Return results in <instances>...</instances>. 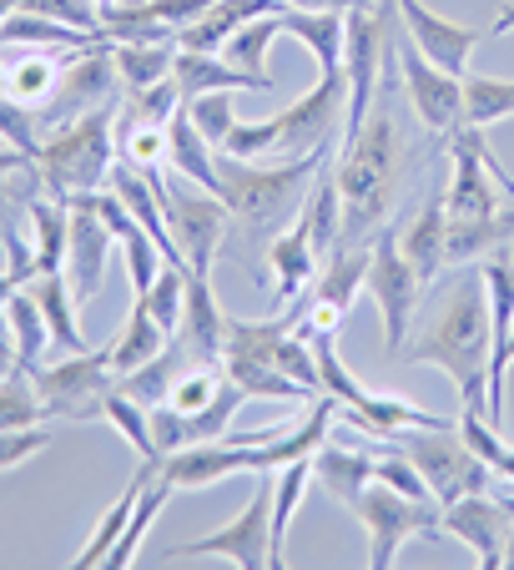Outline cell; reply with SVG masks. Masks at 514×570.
<instances>
[{
  "label": "cell",
  "mask_w": 514,
  "mask_h": 570,
  "mask_svg": "<svg viewBox=\"0 0 514 570\" xmlns=\"http://www.w3.org/2000/svg\"><path fill=\"white\" fill-rule=\"evenodd\" d=\"M192 358L202 364H217L223 358V338H227V313L212 293V278L207 273H187V303H182V328H177Z\"/></svg>",
  "instance_id": "obj_21"
},
{
  "label": "cell",
  "mask_w": 514,
  "mask_h": 570,
  "mask_svg": "<svg viewBox=\"0 0 514 570\" xmlns=\"http://www.w3.org/2000/svg\"><path fill=\"white\" fill-rule=\"evenodd\" d=\"M404 364H434L454 389L464 410L490 420V298H484V268L464 263L454 283H444L424 328L404 338Z\"/></svg>",
  "instance_id": "obj_2"
},
{
  "label": "cell",
  "mask_w": 514,
  "mask_h": 570,
  "mask_svg": "<svg viewBox=\"0 0 514 570\" xmlns=\"http://www.w3.org/2000/svg\"><path fill=\"white\" fill-rule=\"evenodd\" d=\"M182 87H177V76H161L157 87H141V91H127V117L137 121H161L167 127L177 111H182Z\"/></svg>",
  "instance_id": "obj_48"
},
{
  "label": "cell",
  "mask_w": 514,
  "mask_h": 570,
  "mask_svg": "<svg viewBox=\"0 0 514 570\" xmlns=\"http://www.w3.org/2000/svg\"><path fill=\"white\" fill-rule=\"evenodd\" d=\"M161 157H167V127L161 121H137V117L117 121V161H127L137 173H157Z\"/></svg>",
  "instance_id": "obj_43"
},
{
  "label": "cell",
  "mask_w": 514,
  "mask_h": 570,
  "mask_svg": "<svg viewBox=\"0 0 514 570\" xmlns=\"http://www.w3.org/2000/svg\"><path fill=\"white\" fill-rule=\"evenodd\" d=\"M510 364H514V328H510Z\"/></svg>",
  "instance_id": "obj_59"
},
{
  "label": "cell",
  "mask_w": 514,
  "mask_h": 570,
  "mask_svg": "<svg viewBox=\"0 0 514 570\" xmlns=\"http://www.w3.org/2000/svg\"><path fill=\"white\" fill-rule=\"evenodd\" d=\"M0 91H6V56H0Z\"/></svg>",
  "instance_id": "obj_58"
},
{
  "label": "cell",
  "mask_w": 514,
  "mask_h": 570,
  "mask_svg": "<svg viewBox=\"0 0 514 570\" xmlns=\"http://www.w3.org/2000/svg\"><path fill=\"white\" fill-rule=\"evenodd\" d=\"M313 480H318L333 500L354 505L368 484H374V460H368L364 450H354V444H328L323 440L318 450H313Z\"/></svg>",
  "instance_id": "obj_29"
},
{
  "label": "cell",
  "mask_w": 514,
  "mask_h": 570,
  "mask_svg": "<svg viewBox=\"0 0 514 570\" xmlns=\"http://www.w3.org/2000/svg\"><path fill=\"white\" fill-rule=\"evenodd\" d=\"M278 36H283V21H278V11H273V16H257V21H247L243 31H237L233 41L223 46V51H227V61L243 66V71L268 76V51H273V41H278Z\"/></svg>",
  "instance_id": "obj_44"
},
{
  "label": "cell",
  "mask_w": 514,
  "mask_h": 570,
  "mask_svg": "<svg viewBox=\"0 0 514 570\" xmlns=\"http://www.w3.org/2000/svg\"><path fill=\"white\" fill-rule=\"evenodd\" d=\"M167 344H171V334H161V323L147 313V303L131 298L127 323H121V334L111 338V368H117V374H131V368H141L147 358H157Z\"/></svg>",
  "instance_id": "obj_36"
},
{
  "label": "cell",
  "mask_w": 514,
  "mask_h": 570,
  "mask_svg": "<svg viewBox=\"0 0 514 570\" xmlns=\"http://www.w3.org/2000/svg\"><path fill=\"white\" fill-rule=\"evenodd\" d=\"M338 414H343V410H338V399L323 394L298 424H288V430L278 434V440L253 444V474H263V470H283V464H293V460H308V454L318 450L323 440H328V424L338 420Z\"/></svg>",
  "instance_id": "obj_22"
},
{
  "label": "cell",
  "mask_w": 514,
  "mask_h": 570,
  "mask_svg": "<svg viewBox=\"0 0 514 570\" xmlns=\"http://www.w3.org/2000/svg\"><path fill=\"white\" fill-rule=\"evenodd\" d=\"M36 161L46 173V193L61 197V203L101 193L111 167H117V117H111V107H97L66 121V127L46 131Z\"/></svg>",
  "instance_id": "obj_3"
},
{
  "label": "cell",
  "mask_w": 514,
  "mask_h": 570,
  "mask_svg": "<svg viewBox=\"0 0 514 570\" xmlns=\"http://www.w3.org/2000/svg\"><path fill=\"white\" fill-rule=\"evenodd\" d=\"M6 56V97L26 107H46L51 91L61 87V71L76 51H51V46H0Z\"/></svg>",
  "instance_id": "obj_19"
},
{
  "label": "cell",
  "mask_w": 514,
  "mask_h": 570,
  "mask_svg": "<svg viewBox=\"0 0 514 570\" xmlns=\"http://www.w3.org/2000/svg\"><path fill=\"white\" fill-rule=\"evenodd\" d=\"M278 21L288 36H298L313 51L318 71H343V46H348V26L343 11H298V6H278Z\"/></svg>",
  "instance_id": "obj_28"
},
{
  "label": "cell",
  "mask_w": 514,
  "mask_h": 570,
  "mask_svg": "<svg viewBox=\"0 0 514 570\" xmlns=\"http://www.w3.org/2000/svg\"><path fill=\"white\" fill-rule=\"evenodd\" d=\"M107 6H117V0H101V11H107Z\"/></svg>",
  "instance_id": "obj_60"
},
{
  "label": "cell",
  "mask_w": 514,
  "mask_h": 570,
  "mask_svg": "<svg viewBox=\"0 0 514 570\" xmlns=\"http://www.w3.org/2000/svg\"><path fill=\"white\" fill-rule=\"evenodd\" d=\"M223 368H227V379H233L247 399H263V404H298V399H318V394H308L298 379L283 374L278 364H268V358H237V354H227Z\"/></svg>",
  "instance_id": "obj_34"
},
{
  "label": "cell",
  "mask_w": 514,
  "mask_h": 570,
  "mask_svg": "<svg viewBox=\"0 0 514 570\" xmlns=\"http://www.w3.org/2000/svg\"><path fill=\"white\" fill-rule=\"evenodd\" d=\"M167 161L182 177H192L197 187H207V193H223V173H217L212 141L197 131V121L187 117V111H177V117L167 121Z\"/></svg>",
  "instance_id": "obj_31"
},
{
  "label": "cell",
  "mask_w": 514,
  "mask_h": 570,
  "mask_svg": "<svg viewBox=\"0 0 514 570\" xmlns=\"http://www.w3.org/2000/svg\"><path fill=\"white\" fill-rule=\"evenodd\" d=\"M31 379H36V394H41L46 420H101L107 414V394L117 389L111 344L81 348V354L61 358V364H41Z\"/></svg>",
  "instance_id": "obj_7"
},
{
  "label": "cell",
  "mask_w": 514,
  "mask_h": 570,
  "mask_svg": "<svg viewBox=\"0 0 514 570\" xmlns=\"http://www.w3.org/2000/svg\"><path fill=\"white\" fill-rule=\"evenodd\" d=\"M177 87L182 97H202V91H273V76H253L233 61H217V56H202V51H177Z\"/></svg>",
  "instance_id": "obj_26"
},
{
  "label": "cell",
  "mask_w": 514,
  "mask_h": 570,
  "mask_svg": "<svg viewBox=\"0 0 514 570\" xmlns=\"http://www.w3.org/2000/svg\"><path fill=\"white\" fill-rule=\"evenodd\" d=\"M394 56H398V81H404V97H408V107H414L418 127H424L428 137L449 141L454 131L464 127V76L434 66L398 31H394Z\"/></svg>",
  "instance_id": "obj_9"
},
{
  "label": "cell",
  "mask_w": 514,
  "mask_h": 570,
  "mask_svg": "<svg viewBox=\"0 0 514 570\" xmlns=\"http://www.w3.org/2000/svg\"><path fill=\"white\" fill-rule=\"evenodd\" d=\"M107 424H117V434H127V444L141 454V460H161L157 444H151V414L141 410L137 399H127L121 389H111L107 394V414H101Z\"/></svg>",
  "instance_id": "obj_46"
},
{
  "label": "cell",
  "mask_w": 514,
  "mask_h": 570,
  "mask_svg": "<svg viewBox=\"0 0 514 570\" xmlns=\"http://www.w3.org/2000/svg\"><path fill=\"white\" fill-rule=\"evenodd\" d=\"M504 566L514 570V525H510V540H504Z\"/></svg>",
  "instance_id": "obj_57"
},
{
  "label": "cell",
  "mask_w": 514,
  "mask_h": 570,
  "mask_svg": "<svg viewBox=\"0 0 514 570\" xmlns=\"http://www.w3.org/2000/svg\"><path fill=\"white\" fill-rule=\"evenodd\" d=\"M358 515L368 535V566L388 570L398 556V546L408 540H439L444 535V505L439 500H414V495H398L388 484H368L364 495L348 505Z\"/></svg>",
  "instance_id": "obj_6"
},
{
  "label": "cell",
  "mask_w": 514,
  "mask_h": 570,
  "mask_svg": "<svg viewBox=\"0 0 514 570\" xmlns=\"http://www.w3.org/2000/svg\"><path fill=\"white\" fill-rule=\"evenodd\" d=\"M233 97L237 91H202V97H187L182 101V111L197 121V131H202L212 147H223L227 141V131L237 127V117H233Z\"/></svg>",
  "instance_id": "obj_47"
},
{
  "label": "cell",
  "mask_w": 514,
  "mask_h": 570,
  "mask_svg": "<svg viewBox=\"0 0 514 570\" xmlns=\"http://www.w3.org/2000/svg\"><path fill=\"white\" fill-rule=\"evenodd\" d=\"M16 368H21V358H16V338H11V323H6V313H0V379H11Z\"/></svg>",
  "instance_id": "obj_53"
},
{
  "label": "cell",
  "mask_w": 514,
  "mask_h": 570,
  "mask_svg": "<svg viewBox=\"0 0 514 570\" xmlns=\"http://www.w3.org/2000/svg\"><path fill=\"white\" fill-rule=\"evenodd\" d=\"M66 207H71V233H66V268L61 273L71 278L76 303H86L107 288V263H111L117 233H111V227L101 223V213L91 207V193L71 197Z\"/></svg>",
  "instance_id": "obj_15"
},
{
  "label": "cell",
  "mask_w": 514,
  "mask_h": 570,
  "mask_svg": "<svg viewBox=\"0 0 514 570\" xmlns=\"http://www.w3.org/2000/svg\"><path fill=\"white\" fill-rule=\"evenodd\" d=\"M514 117V76H469L464 71V121L490 131Z\"/></svg>",
  "instance_id": "obj_41"
},
{
  "label": "cell",
  "mask_w": 514,
  "mask_h": 570,
  "mask_svg": "<svg viewBox=\"0 0 514 570\" xmlns=\"http://www.w3.org/2000/svg\"><path fill=\"white\" fill-rule=\"evenodd\" d=\"M0 141L16 151H41V117H36V107H26V101L6 97L0 91Z\"/></svg>",
  "instance_id": "obj_49"
},
{
  "label": "cell",
  "mask_w": 514,
  "mask_h": 570,
  "mask_svg": "<svg viewBox=\"0 0 514 570\" xmlns=\"http://www.w3.org/2000/svg\"><path fill=\"white\" fill-rule=\"evenodd\" d=\"M510 237H514V207H500V213H484V217H449L444 258H449V268L484 263L490 253L510 248Z\"/></svg>",
  "instance_id": "obj_25"
},
{
  "label": "cell",
  "mask_w": 514,
  "mask_h": 570,
  "mask_svg": "<svg viewBox=\"0 0 514 570\" xmlns=\"http://www.w3.org/2000/svg\"><path fill=\"white\" fill-rule=\"evenodd\" d=\"M26 288H31V298L41 303L46 328H51L56 348H61V354H81L86 338H81V328H76V293H71V278H66V273H36Z\"/></svg>",
  "instance_id": "obj_32"
},
{
  "label": "cell",
  "mask_w": 514,
  "mask_h": 570,
  "mask_svg": "<svg viewBox=\"0 0 514 570\" xmlns=\"http://www.w3.org/2000/svg\"><path fill=\"white\" fill-rule=\"evenodd\" d=\"M378 450L404 454V460L424 474V484L434 490L439 505H454V500H464V495H480V490H490V480H494V470L469 450L459 424H439V430H424V424L394 430V434H384V440H374V454Z\"/></svg>",
  "instance_id": "obj_5"
},
{
  "label": "cell",
  "mask_w": 514,
  "mask_h": 570,
  "mask_svg": "<svg viewBox=\"0 0 514 570\" xmlns=\"http://www.w3.org/2000/svg\"><path fill=\"white\" fill-rule=\"evenodd\" d=\"M217 151H227V157H268V151H278V121L263 117V121H237L233 131H227V141Z\"/></svg>",
  "instance_id": "obj_50"
},
{
  "label": "cell",
  "mask_w": 514,
  "mask_h": 570,
  "mask_svg": "<svg viewBox=\"0 0 514 570\" xmlns=\"http://www.w3.org/2000/svg\"><path fill=\"white\" fill-rule=\"evenodd\" d=\"M46 444H51V434H46L41 424H26V430H0V470L26 464L31 454H41Z\"/></svg>",
  "instance_id": "obj_52"
},
{
  "label": "cell",
  "mask_w": 514,
  "mask_h": 570,
  "mask_svg": "<svg viewBox=\"0 0 514 570\" xmlns=\"http://www.w3.org/2000/svg\"><path fill=\"white\" fill-rule=\"evenodd\" d=\"M394 11H398V21H404L408 41H414L434 66H444V71H454V76L469 71L474 46L490 36V31H474V26L444 21L439 11H428L424 0H394Z\"/></svg>",
  "instance_id": "obj_16"
},
{
  "label": "cell",
  "mask_w": 514,
  "mask_h": 570,
  "mask_svg": "<svg viewBox=\"0 0 514 570\" xmlns=\"http://www.w3.org/2000/svg\"><path fill=\"white\" fill-rule=\"evenodd\" d=\"M117 243H121V253H127V273H131V293H147L151 283H157V273H161V263H167V253L151 243V233L131 217L127 223V233H117Z\"/></svg>",
  "instance_id": "obj_45"
},
{
  "label": "cell",
  "mask_w": 514,
  "mask_h": 570,
  "mask_svg": "<svg viewBox=\"0 0 514 570\" xmlns=\"http://www.w3.org/2000/svg\"><path fill=\"white\" fill-rule=\"evenodd\" d=\"M111 87H121L111 46H91V51H76L71 61H66V71H61V87L51 91V101H46V107H36V117H41V127L56 131V127H66V121L86 117V111L107 107Z\"/></svg>",
  "instance_id": "obj_14"
},
{
  "label": "cell",
  "mask_w": 514,
  "mask_h": 570,
  "mask_svg": "<svg viewBox=\"0 0 514 570\" xmlns=\"http://www.w3.org/2000/svg\"><path fill=\"white\" fill-rule=\"evenodd\" d=\"M278 6H283V0H212V6H207V16H197L192 26H182V31H177V46H182V51L217 56L247 21L273 16Z\"/></svg>",
  "instance_id": "obj_23"
},
{
  "label": "cell",
  "mask_w": 514,
  "mask_h": 570,
  "mask_svg": "<svg viewBox=\"0 0 514 570\" xmlns=\"http://www.w3.org/2000/svg\"><path fill=\"white\" fill-rule=\"evenodd\" d=\"M187 556H227L237 570L278 566L273 560V470H263L253 500L243 505L237 520H227L223 530H212L202 540H182V546L167 550V560H187Z\"/></svg>",
  "instance_id": "obj_11"
},
{
  "label": "cell",
  "mask_w": 514,
  "mask_h": 570,
  "mask_svg": "<svg viewBox=\"0 0 514 570\" xmlns=\"http://www.w3.org/2000/svg\"><path fill=\"white\" fill-rule=\"evenodd\" d=\"M26 223H31V248H36V268L41 273H61L66 268V233H71V207L61 197H36L26 207Z\"/></svg>",
  "instance_id": "obj_35"
},
{
  "label": "cell",
  "mask_w": 514,
  "mask_h": 570,
  "mask_svg": "<svg viewBox=\"0 0 514 570\" xmlns=\"http://www.w3.org/2000/svg\"><path fill=\"white\" fill-rule=\"evenodd\" d=\"M243 470H253V444H237V440L182 444V450L157 460V474L171 490H207V484H223Z\"/></svg>",
  "instance_id": "obj_18"
},
{
  "label": "cell",
  "mask_w": 514,
  "mask_h": 570,
  "mask_svg": "<svg viewBox=\"0 0 514 570\" xmlns=\"http://www.w3.org/2000/svg\"><path fill=\"white\" fill-rule=\"evenodd\" d=\"M343 117H348V76L318 71L313 91H303L293 107L278 117V157H313V151H333V137H343Z\"/></svg>",
  "instance_id": "obj_10"
},
{
  "label": "cell",
  "mask_w": 514,
  "mask_h": 570,
  "mask_svg": "<svg viewBox=\"0 0 514 570\" xmlns=\"http://www.w3.org/2000/svg\"><path fill=\"white\" fill-rule=\"evenodd\" d=\"M151 470H157V460H141V470H137V474H131V480H127V490H121V495H117V505H111L107 515H101L97 535L86 540V546H81V556L71 560L76 570H91V566H101V560L111 556V546H117V540H121V530H127L131 510H137V495H141V484H147V474H151Z\"/></svg>",
  "instance_id": "obj_39"
},
{
  "label": "cell",
  "mask_w": 514,
  "mask_h": 570,
  "mask_svg": "<svg viewBox=\"0 0 514 570\" xmlns=\"http://www.w3.org/2000/svg\"><path fill=\"white\" fill-rule=\"evenodd\" d=\"M147 177L161 197V213H167L171 237H177V248H182L187 273H207V278H212V263H217V253H223L227 223H233L227 203L217 193H207V187L202 193H187V187H171L161 173H147Z\"/></svg>",
  "instance_id": "obj_8"
},
{
  "label": "cell",
  "mask_w": 514,
  "mask_h": 570,
  "mask_svg": "<svg viewBox=\"0 0 514 570\" xmlns=\"http://www.w3.org/2000/svg\"><path fill=\"white\" fill-rule=\"evenodd\" d=\"M510 525H514V505L490 500V490L444 505V530L459 535L464 546L480 556V570H500L504 566V540H510Z\"/></svg>",
  "instance_id": "obj_17"
},
{
  "label": "cell",
  "mask_w": 514,
  "mask_h": 570,
  "mask_svg": "<svg viewBox=\"0 0 514 570\" xmlns=\"http://www.w3.org/2000/svg\"><path fill=\"white\" fill-rule=\"evenodd\" d=\"M177 51H182L177 41H111L121 91L157 87L161 76H171V66H177Z\"/></svg>",
  "instance_id": "obj_37"
},
{
  "label": "cell",
  "mask_w": 514,
  "mask_h": 570,
  "mask_svg": "<svg viewBox=\"0 0 514 570\" xmlns=\"http://www.w3.org/2000/svg\"><path fill=\"white\" fill-rule=\"evenodd\" d=\"M510 31H514V0L500 6V16H494V26H490V36H510Z\"/></svg>",
  "instance_id": "obj_55"
},
{
  "label": "cell",
  "mask_w": 514,
  "mask_h": 570,
  "mask_svg": "<svg viewBox=\"0 0 514 570\" xmlns=\"http://www.w3.org/2000/svg\"><path fill=\"white\" fill-rule=\"evenodd\" d=\"M404 81H398V56L388 81L378 87L374 111L354 137L338 147V193H343V248H364L378 227H388L398 193L414 173L418 141L404 131Z\"/></svg>",
  "instance_id": "obj_1"
},
{
  "label": "cell",
  "mask_w": 514,
  "mask_h": 570,
  "mask_svg": "<svg viewBox=\"0 0 514 570\" xmlns=\"http://www.w3.org/2000/svg\"><path fill=\"white\" fill-rule=\"evenodd\" d=\"M323 157L328 151H313V157H293L283 167H257V161H243V157H217V173H223V203L237 223L247 227H278L288 217V207H303V187L318 177Z\"/></svg>",
  "instance_id": "obj_4"
},
{
  "label": "cell",
  "mask_w": 514,
  "mask_h": 570,
  "mask_svg": "<svg viewBox=\"0 0 514 570\" xmlns=\"http://www.w3.org/2000/svg\"><path fill=\"white\" fill-rule=\"evenodd\" d=\"M444 237H449V203H444V193H434L424 203V213L408 223V233L398 237V243H404V258L414 263V273H418L424 288H434L439 273L449 268V258H444Z\"/></svg>",
  "instance_id": "obj_24"
},
{
  "label": "cell",
  "mask_w": 514,
  "mask_h": 570,
  "mask_svg": "<svg viewBox=\"0 0 514 570\" xmlns=\"http://www.w3.org/2000/svg\"><path fill=\"white\" fill-rule=\"evenodd\" d=\"M177 495L167 480H161L157 470L147 474V484H141V495H137V510H131V520H127V530H121V540L111 546V556L101 560L107 570H127L131 560H137V550H141V540H147V530H151V520L161 515V505Z\"/></svg>",
  "instance_id": "obj_38"
},
{
  "label": "cell",
  "mask_w": 514,
  "mask_h": 570,
  "mask_svg": "<svg viewBox=\"0 0 514 570\" xmlns=\"http://www.w3.org/2000/svg\"><path fill=\"white\" fill-rule=\"evenodd\" d=\"M368 293H374L378 313H384V338H388V354H398L408 338V318H414L418 308V293H424V283H418L414 263L404 258V243H398L394 227H378L374 233V258H368Z\"/></svg>",
  "instance_id": "obj_13"
},
{
  "label": "cell",
  "mask_w": 514,
  "mask_h": 570,
  "mask_svg": "<svg viewBox=\"0 0 514 570\" xmlns=\"http://www.w3.org/2000/svg\"><path fill=\"white\" fill-rule=\"evenodd\" d=\"M21 11L51 16V21H66V26H76V31H107L101 0H21Z\"/></svg>",
  "instance_id": "obj_51"
},
{
  "label": "cell",
  "mask_w": 514,
  "mask_h": 570,
  "mask_svg": "<svg viewBox=\"0 0 514 570\" xmlns=\"http://www.w3.org/2000/svg\"><path fill=\"white\" fill-rule=\"evenodd\" d=\"M368 258H374L368 248H338L323 258L318 278L308 283V293L288 313L293 323H303V334H338V323L348 318L358 288L368 283Z\"/></svg>",
  "instance_id": "obj_12"
},
{
  "label": "cell",
  "mask_w": 514,
  "mask_h": 570,
  "mask_svg": "<svg viewBox=\"0 0 514 570\" xmlns=\"http://www.w3.org/2000/svg\"><path fill=\"white\" fill-rule=\"evenodd\" d=\"M46 193V173H41V161L31 157V151H16L0 141V248H6V237L16 233L11 227V213L16 207H31L36 197Z\"/></svg>",
  "instance_id": "obj_30"
},
{
  "label": "cell",
  "mask_w": 514,
  "mask_h": 570,
  "mask_svg": "<svg viewBox=\"0 0 514 570\" xmlns=\"http://www.w3.org/2000/svg\"><path fill=\"white\" fill-rule=\"evenodd\" d=\"M283 6H298V11H354L358 0H283Z\"/></svg>",
  "instance_id": "obj_54"
},
{
  "label": "cell",
  "mask_w": 514,
  "mask_h": 570,
  "mask_svg": "<svg viewBox=\"0 0 514 570\" xmlns=\"http://www.w3.org/2000/svg\"><path fill=\"white\" fill-rule=\"evenodd\" d=\"M21 11V0H0V26H6V16Z\"/></svg>",
  "instance_id": "obj_56"
},
{
  "label": "cell",
  "mask_w": 514,
  "mask_h": 570,
  "mask_svg": "<svg viewBox=\"0 0 514 570\" xmlns=\"http://www.w3.org/2000/svg\"><path fill=\"white\" fill-rule=\"evenodd\" d=\"M268 268H273V278H278V303H298L303 293H308V283L318 278L323 258H318V248H313V227H308V213H303V207H298L288 233L273 237Z\"/></svg>",
  "instance_id": "obj_20"
},
{
  "label": "cell",
  "mask_w": 514,
  "mask_h": 570,
  "mask_svg": "<svg viewBox=\"0 0 514 570\" xmlns=\"http://www.w3.org/2000/svg\"><path fill=\"white\" fill-rule=\"evenodd\" d=\"M308 480H313V454L273 470V560H278V566H288V560H283V540H288L293 515H298L303 495H308Z\"/></svg>",
  "instance_id": "obj_40"
},
{
  "label": "cell",
  "mask_w": 514,
  "mask_h": 570,
  "mask_svg": "<svg viewBox=\"0 0 514 570\" xmlns=\"http://www.w3.org/2000/svg\"><path fill=\"white\" fill-rule=\"evenodd\" d=\"M131 298L147 303V313L161 323V334L177 338V328H182V303H187V263H161L157 283H151L147 293H131Z\"/></svg>",
  "instance_id": "obj_42"
},
{
  "label": "cell",
  "mask_w": 514,
  "mask_h": 570,
  "mask_svg": "<svg viewBox=\"0 0 514 570\" xmlns=\"http://www.w3.org/2000/svg\"><path fill=\"white\" fill-rule=\"evenodd\" d=\"M192 364H202V358H192V348H187L182 338H171L157 358H147V364L131 368V374H117V389L127 399H137L141 410H157V404H167L171 384H177Z\"/></svg>",
  "instance_id": "obj_27"
},
{
  "label": "cell",
  "mask_w": 514,
  "mask_h": 570,
  "mask_svg": "<svg viewBox=\"0 0 514 570\" xmlns=\"http://www.w3.org/2000/svg\"><path fill=\"white\" fill-rule=\"evenodd\" d=\"M6 323H11L21 368L26 374H36V368L46 364V354L56 348V338H51V328H46V313H41V303L31 298V288H16L11 298H6Z\"/></svg>",
  "instance_id": "obj_33"
}]
</instances>
